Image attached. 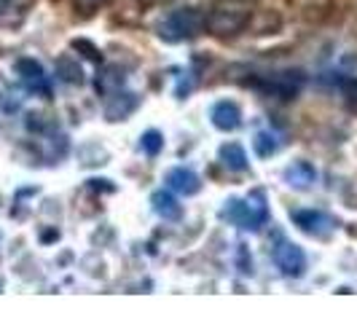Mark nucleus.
I'll return each instance as SVG.
<instances>
[{"mask_svg":"<svg viewBox=\"0 0 357 322\" xmlns=\"http://www.w3.org/2000/svg\"><path fill=\"white\" fill-rule=\"evenodd\" d=\"M207 30V14L197 6H178L169 14H164L156 27V36L164 43H185L194 40Z\"/></svg>","mask_w":357,"mask_h":322,"instance_id":"nucleus-1","label":"nucleus"},{"mask_svg":"<svg viewBox=\"0 0 357 322\" xmlns=\"http://www.w3.org/2000/svg\"><path fill=\"white\" fill-rule=\"evenodd\" d=\"M252 17L250 0H223L207 14V30L218 38L239 36Z\"/></svg>","mask_w":357,"mask_h":322,"instance_id":"nucleus-2","label":"nucleus"},{"mask_svg":"<svg viewBox=\"0 0 357 322\" xmlns=\"http://www.w3.org/2000/svg\"><path fill=\"white\" fill-rule=\"evenodd\" d=\"M220 215L226 220H231L234 226L245 229V231H255V229H261L268 220L266 197L261 191H252V194L242 199H231V201H226V207H223Z\"/></svg>","mask_w":357,"mask_h":322,"instance_id":"nucleus-3","label":"nucleus"},{"mask_svg":"<svg viewBox=\"0 0 357 322\" xmlns=\"http://www.w3.org/2000/svg\"><path fill=\"white\" fill-rule=\"evenodd\" d=\"M274 263L277 268L285 274V277H304L306 271V252L304 247H298L296 242H287L282 239L277 247H274Z\"/></svg>","mask_w":357,"mask_h":322,"instance_id":"nucleus-4","label":"nucleus"},{"mask_svg":"<svg viewBox=\"0 0 357 322\" xmlns=\"http://www.w3.org/2000/svg\"><path fill=\"white\" fill-rule=\"evenodd\" d=\"M290 217L301 231L309 236H317V239H325L336 231V220L320 210H296V213H290Z\"/></svg>","mask_w":357,"mask_h":322,"instance_id":"nucleus-5","label":"nucleus"},{"mask_svg":"<svg viewBox=\"0 0 357 322\" xmlns=\"http://www.w3.org/2000/svg\"><path fill=\"white\" fill-rule=\"evenodd\" d=\"M164 183L169 191H175L180 197H197L202 191V178L191 167H172L167 175H164Z\"/></svg>","mask_w":357,"mask_h":322,"instance_id":"nucleus-6","label":"nucleus"},{"mask_svg":"<svg viewBox=\"0 0 357 322\" xmlns=\"http://www.w3.org/2000/svg\"><path fill=\"white\" fill-rule=\"evenodd\" d=\"M210 121L218 132H234L242 126V110L234 100H218L210 107Z\"/></svg>","mask_w":357,"mask_h":322,"instance_id":"nucleus-7","label":"nucleus"},{"mask_svg":"<svg viewBox=\"0 0 357 322\" xmlns=\"http://www.w3.org/2000/svg\"><path fill=\"white\" fill-rule=\"evenodd\" d=\"M140 105V100H137V94H132V91H113L110 97H107L105 102V116L107 121H124L129 113H135Z\"/></svg>","mask_w":357,"mask_h":322,"instance_id":"nucleus-8","label":"nucleus"},{"mask_svg":"<svg viewBox=\"0 0 357 322\" xmlns=\"http://www.w3.org/2000/svg\"><path fill=\"white\" fill-rule=\"evenodd\" d=\"M282 180L296 191H306V188H312L317 183V169L309 161H293L282 169Z\"/></svg>","mask_w":357,"mask_h":322,"instance_id":"nucleus-9","label":"nucleus"},{"mask_svg":"<svg viewBox=\"0 0 357 322\" xmlns=\"http://www.w3.org/2000/svg\"><path fill=\"white\" fill-rule=\"evenodd\" d=\"M17 70H19V75H22V81L27 84V89L40 91V94H49V91H52L49 75H46L40 62H36V59H22L17 65Z\"/></svg>","mask_w":357,"mask_h":322,"instance_id":"nucleus-10","label":"nucleus"},{"mask_svg":"<svg viewBox=\"0 0 357 322\" xmlns=\"http://www.w3.org/2000/svg\"><path fill=\"white\" fill-rule=\"evenodd\" d=\"M218 159L223 161V167H226L229 172H245V169L250 167V159H248L245 145L236 143V140L220 145V148H218Z\"/></svg>","mask_w":357,"mask_h":322,"instance_id":"nucleus-11","label":"nucleus"},{"mask_svg":"<svg viewBox=\"0 0 357 322\" xmlns=\"http://www.w3.org/2000/svg\"><path fill=\"white\" fill-rule=\"evenodd\" d=\"M280 148H282V140H280L271 129L255 132V137H252V151H255L258 159H271V156H277Z\"/></svg>","mask_w":357,"mask_h":322,"instance_id":"nucleus-12","label":"nucleus"},{"mask_svg":"<svg viewBox=\"0 0 357 322\" xmlns=\"http://www.w3.org/2000/svg\"><path fill=\"white\" fill-rule=\"evenodd\" d=\"M151 201H153V210H156L159 217H164V220H180L183 204H180L169 191H156V194L151 197Z\"/></svg>","mask_w":357,"mask_h":322,"instance_id":"nucleus-13","label":"nucleus"},{"mask_svg":"<svg viewBox=\"0 0 357 322\" xmlns=\"http://www.w3.org/2000/svg\"><path fill=\"white\" fill-rule=\"evenodd\" d=\"M22 17V0H0V24H11Z\"/></svg>","mask_w":357,"mask_h":322,"instance_id":"nucleus-14","label":"nucleus"},{"mask_svg":"<svg viewBox=\"0 0 357 322\" xmlns=\"http://www.w3.org/2000/svg\"><path fill=\"white\" fill-rule=\"evenodd\" d=\"M140 148H143L148 156H156L161 148H164V137H161L156 129H148L143 137H140Z\"/></svg>","mask_w":357,"mask_h":322,"instance_id":"nucleus-15","label":"nucleus"},{"mask_svg":"<svg viewBox=\"0 0 357 322\" xmlns=\"http://www.w3.org/2000/svg\"><path fill=\"white\" fill-rule=\"evenodd\" d=\"M59 78H62V81H68V84H81L84 78H81V68H78V62L73 65L70 56H65V59L59 62Z\"/></svg>","mask_w":357,"mask_h":322,"instance_id":"nucleus-16","label":"nucleus"},{"mask_svg":"<svg viewBox=\"0 0 357 322\" xmlns=\"http://www.w3.org/2000/svg\"><path fill=\"white\" fill-rule=\"evenodd\" d=\"M344 97H347V102H349V107L357 113V81H349L347 86H344Z\"/></svg>","mask_w":357,"mask_h":322,"instance_id":"nucleus-17","label":"nucleus"},{"mask_svg":"<svg viewBox=\"0 0 357 322\" xmlns=\"http://www.w3.org/2000/svg\"><path fill=\"white\" fill-rule=\"evenodd\" d=\"M78 6H84V8H97V6H102L105 0H75Z\"/></svg>","mask_w":357,"mask_h":322,"instance_id":"nucleus-18","label":"nucleus"}]
</instances>
